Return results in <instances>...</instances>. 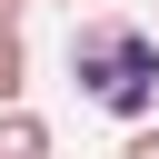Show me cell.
<instances>
[{
    "label": "cell",
    "mask_w": 159,
    "mask_h": 159,
    "mask_svg": "<svg viewBox=\"0 0 159 159\" xmlns=\"http://www.w3.org/2000/svg\"><path fill=\"white\" fill-rule=\"evenodd\" d=\"M70 80H80L89 109L149 119V109H159V30L129 20V10H89V20L70 30Z\"/></svg>",
    "instance_id": "6da1fadb"
},
{
    "label": "cell",
    "mask_w": 159,
    "mask_h": 159,
    "mask_svg": "<svg viewBox=\"0 0 159 159\" xmlns=\"http://www.w3.org/2000/svg\"><path fill=\"white\" fill-rule=\"evenodd\" d=\"M0 159H50V119H40L30 99H10V109H0Z\"/></svg>",
    "instance_id": "7a4b0ae2"
},
{
    "label": "cell",
    "mask_w": 159,
    "mask_h": 159,
    "mask_svg": "<svg viewBox=\"0 0 159 159\" xmlns=\"http://www.w3.org/2000/svg\"><path fill=\"white\" fill-rule=\"evenodd\" d=\"M20 89H30V40H20V30H0V109H10Z\"/></svg>",
    "instance_id": "3957f363"
},
{
    "label": "cell",
    "mask_w": 159,
    "mask_h": 159,
    "mask_svg": "<svg viewBox=\"0 0 159 159\" xmlns=\"http://www.w3.org/2000/svg\"><path fill=\"white\" fill-rule=\"evenodd\" d=\"M119 159H159V129H149V119H129V139H119Z\"/></svg>",
    "instance_id": "277c9868"
},
{
    "label": "cell",
    "mask_w": 159,
    "mask_h": 159,
    "mask_svg": "<svg viewBox=\"0 0 159 159\" xmlns=\"http://www.w3.org/2000/svg\"><path fill=\"white\" fill-rule=\"evenodd\" d=\"M20 10H30V0H0V30H20Z\"/></svg>",
    "instance_id": "5b68a950"
},
{
    "label": "cell",
    "mask_w": 159,
    "mask_h": 159,
    "mask_svg": "<svg viewBox=\"0 0 159 159\" xmlns=\"http://www.w3.org/2000/svg\"><path fill=\"white\" fill-rule=\"evenodd\" d=\"M70 10H80V0H70Z\"/></svg>",
    "instance_id": "8992f818"
}]
</instances>
